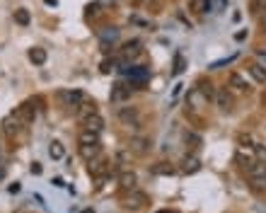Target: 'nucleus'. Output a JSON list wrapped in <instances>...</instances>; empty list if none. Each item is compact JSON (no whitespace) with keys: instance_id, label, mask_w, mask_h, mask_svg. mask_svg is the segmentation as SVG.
Masks as SVG:
<instances>
[{"instance_id":"2f4dec72","label":"nucleus","mask_w":266,"mask_h":213,"mask_svg":"<svg viewBox=\"0 0 266 213\" xmlns=\"http://www.w3.org/2000/svg\"><path fill=\"white\" fill-rule=\"evenodd\" d=\"M259 25H262V27H264V31H266V10H262V12H259Z\"/></svg>"},{"instance_id":"39448f33","label":"nucleus","mask_w":266,"mask_h":213,"mask_svg":"<svg viewBox=\"0 0 266 213\" xmlns=\"http://www.w3.org/2000/svg\"><path fill=\"white\" fill-rule=\"evenodd\" d=\"M213 99H215V107L220 109V112H230L233 109V94L225 90V88H220V90H215L213 94Z\"/></svg>"},{"instance_id":"5701e85b","label":"nucleus","mask_w":266,"mask_h":213,"mask_svg":"<svg viewBox=\"0 0 266 213\" xmlns=\"http://www.w3.org/2000/svg\"><path fill=\"white\" fill-rule=\"evenodd\" d=\"M177 170L170 165V162H157V165H152V175H175Z\"/></svg>"},{"instance_id":"bb28decb","label":"nucleus","mask_w":266,"mask_h":213,"mask_svg":"<svg viewBox=\"0 0 266 213\" xmlns=\"http://www.w3.org/2000/svg\"><path fill=\"white\" fill-rule=\"evenodd\" d=\"M49 155H51L54 160H63V155H65V151H63V143L54 141V143L49 146Z\"/></svg>"},{"instance_id":"a211bd4d","label":"nucleus","mask_w":266,"mask_h":213,"mask_svg":"<svg viewBox=\"0 0 266 213\" xmlns=\"http://www.w3.org/2000/svg\"><path fill=\"white\" fill-rule=\"evenodd\" d=\"M83 123H85V128H89V131H97V133L104 128V119L99 117V112H97V114H92V117H89V119H85Z\"/></svg>"},{"instance_id":"7c9ffc66","label":"nucleus","mask_w":266,"mask_h":213,"mask_svg":"<svg viewBox=\"0 0 266 213\" xmlns=\"http://www.w3.org/2000/svg\"><path fill=\"white\" fill-rule=\"evenodd\" d=\"M114 65H117V61H104V63H102V73H112V70H114Z\"/></svg>"},{"instance_id":"9b49d317","label":"nucleus","mask_w":266,"mask_h":213,"mask_svg":"<svg viewBox=\"0 0 266 213\" xmlns=\"http://www.w3.org/2000/svg\"><path fill=\"white\" fill-rule=\"evenodd\" d=\"M186 99H189V104H191V107H196V109H201V107L208 102V97L199 90V88H194V90L189 92V97H186Z\"/></svg>"},{"instance_id":"2eb2a0df","label":"nucleus","mask_w":266,"mask_h":213,"mask_svg":"<svg viewBox=\"0 0 266 213\" xmlns=\"http://www.w3.org/2000/svg\"><path fill=\"white\" fill-rule=\"evenodd\" d=\"M118 119L126 122L128 126H131V122L136 123V126H138V122H141V119H138V109H133V107H131V109H118Z\"/></svg>"},{"instance_id":"9d476101","label":"nucleus","mask_w":266,"mask_h":213,"mask_svg":"<svg viewBox=\"0 0 266 213\" xmlns=\"http://www.w3.org/2000/svg\"><path fill=\"white\" fill-rule=\"evenodd\" d=\"M22 126H25V123L20 122L15 114H10V117L2 122V128H5V133H7V136H15V133H20V128H22Z\"/></svg>"},{"instance_id":"0eeeda50","label":"nucleus","mask_w":266,"mask_h":213,"mask_svg":"<svg viewBox=\"0 0 266 213\" xmlns=\"http://www.w3.org/2000/svg\"><path fill=\"white\" fill-rule=\"evenodd\" d=\"M148 204V196L143 194V191H136V189H131V194H128V199H126V209H143Z\"/></svg>"},{"instance_id":"7ed1b4c3","label":"nucleus","mask_w":266,"mask_h":213,"mask_svg":"<svg viewBox=\"0 0 266 213\" xmlns=\"http://www.w3.org/2000/svg\"><path fill=\"white\" fill-rule=\"evenodd\" d=\"M126 75H128V83L136 85V88H143L150 80V70L146 65H131V70H128Z\"/></svg>"},{"instance_id":"423d86ee","label":"nucleus","mask_w":266,"mask_h":213,"mask_svg":"<svg viewBox=\"0 0 266 213\" xmlns=\"http://www.w3.org/2000/svg\"><path fill=\"white\" fill-rule=\"evenodd\" d=\"M228 83H230V88H233L237 94H249V90H252L249 83H247L239 73H230V75H228Z\"/></svg>"},{"instance_id":"393cba45","label":"nucleus","mask_w":266,"mask_h":213,"mask_svg":"<svg viewBox=\"0 0 266 213\" xmlns=\"http://www.w3.org/2000/svg\"><path fill=\"white\" fill-rule=\"evenodd\" d=\"M131 94V88H123V85H117L114 92H112V102H123L126 97Z\"/></svg>"},{"instance_id":"cd10ccee","label":"nucleus","mask_w":266,"mask_h":213,"mask_svg":"<svg viewBox=\"0 0 266 213\" xmlns=\"http://www.w3.org/2000/svg\"><path fill=\"white\" fill-rule=\"evenodd\" d=\"M249 7H252V12H257V15H259L262 10H266V0H252V2H249Z\"/></svg>"},{"instance_id":"f03ea898","label":"nucleus","mask_w":266,"mask_h":213,"mask_svg":"<svg viewBox=\"0 0 266 213\" xmlns=\"http://www.w3.org/2000/svg\"><path fill=\"white\" fill-rule=\"evenodd\" d=\"M235 160L247 170L249 165H254V162H259V155H257V148L254 146H247L244 141L237 146V152H235Z\"/></svg>"},{"instance_id":"a878e982","label":"nucleus","mask_w":266,"mask_h":213,"mask_svg":"<svg viewBox=\"0 0 266 213\" xmlns=\"http://www.w3.org/2000/svg\"><path fill=\"white\" fill-rule=\"evenodd\" d=\"M15 22L17 25H22V27H27L31 22V17H30V12L25 10V7H20V10H15Z\"/></svg>"},{"instance_id":"b1692460","label":"nucleus","mask_w":266,"mask_h":213,"mask_svg":"<svg viewBox=\"0 0 266 213\" xmlns=\"http://www.w3.org/2000/svg\"><path fill=\"white\" fill-rule=\"evenodd\" d=\"M210 0H191V10L194 12H199V15H206L208 10H210Z\"/></svg>"},{"instance_id":"6ab92c4d","label":"nucleus","mask_w":266,"mask_h":213,"mask_svg":"<svg viewBox=\"0 0 266 213\" xmlns=\"http://www.w3.org/2000/svg\"><path fill=\"white\" fill-rule=\"evenodd\" d=\"M30 61L34 63V65H44V63H46V51L39 49V46L30 49Z\"/></svg>"},{"instance_id":"473e14b6","label":"nucleus","mask_w":266,"mask_h":213,"mask_svg":"<svg viewBox=\"0 0 266 213\" xmlns=\"http://www.w3.org/2000/svg\"><path fill=\"white\" fill-rule=\"evenodd\" d=\"M30 170H31V175H41V165H39V162H34Z\"/></svg>"},{"instance_id":"6e6552de","label":"nucleus","mask_w":266,"mask_h":213,"mask_svg":"<svg viewBox=\"0 0 266 213\" xmlns=\"http://www.w3.org/2000/svg\"><path fill=\"white\" fill-rule=\"evenodd\" d=\"M78 143L80 146H97L99 143V133L97 131H89V128H83L78 133Z\"/></svg>"},{"instance_id":"c85d7f7f","label":"nucleus","mask_w":266,"mask_h":213,"mask_svg":"<svg viewBox=\"0 0 266 213\" xmlns=\"http://www.w3.org/2000/svg\"><path fill=\"white\" fill-rule=\"evenodd\" d=\"M181 70H184V56H181V54H177V56H175V73H181Z\"/></svg>"},{"instance_id":"c9c22d12","label":"nucleus","mask_w":266,"mask_h":213,"mask_svg":"<svg viewBox=\"0 0 266 213\" xmlns=\"http://www.w3.org/2000/svg\"><path fill=\"white\" fill-rule=\"evenodd\" d=\"M157 213H170V211H157Z\"/></svg>"},{"instance_id":"ddd939ff","label":"nucleus","mask_w":266,"mask_h":213,"mask_svg":"<svg viewBox=\"0 0 266 213\" xmlns=\"http://www.w3.org/2000/svg\"><path fill=\"white\" fill-rule=\"evenodd\" d=\"M109 167H107V160L104 157H94L89 160V175H107Z\"/></svg>"},{"instance_id":"dca6fc26","label":"nucleus","mask_w":266,"mask_h":213,"mask_svg":"<svg viewBox=\"0 0 266 213\" xmlns=\"http://www.w3.org/2000/svg\"><path fill=\"white\" fill-rule=\"evenodd\" d=\"M12 114H15V117H17V119H20L22 123H30L31 117H34V109H31L30 104H22V107H17Z\"/></svg>"},{"instance_id":"4468645a","label":"nucleus","mask_w":266,"mask_h":213,"mask_svg":"<svg viewBox=\"0 0 266 213\" xmlns=\"http://www.w3.org/2000/svg\"><path fill=\"white\" fill-rule=\"evenodd\" d=\"M201 170V160L196 157V155H186L184 157V172L186 175H194V172H199Z\"/></svg>"},{"instance_id":"4be33fe9","label":"nucleus","mask_w":266,"mask_h":213,"mask_svg":"<svg viewBox=\"0 0 266 213\" xmlns=\"http://www.w3.org/2000/svg\"><path fill=\"white\" fill-rule=\"evenodd\" d=\"M118 184H121V189H136V175L133 172H123L118 177Z\"/></svg>"},{"instance_id":"f257e3e1","label":"nucleus","mask_w":266,"mask_h":213,"mask_svg":"<svg viewBox=\"0 0 266 213\" xmlns=\"http://www.w3.org/2000/svg\"><path fill=\"white\" fill-rule=\"evenodd\" d=\"M247 177H249V182L252 186L257 189V191H264L266 189V162H254V165H249L247 167Z\"/></svg>"},{"instance_id":"20e7f679","label":"nucleus","mask_w":266,"mask_h":213,"mask_svg":"<svg viewBox=\"0 0 266 213\" xmlns=\"http://www.w3.org/2000/svg\"><path fill=\"white\" fill-rule=\"evenodd\" d=\"M59 99L63 102V104H65V107H70V109H78V107H80V104H83L88 97H85V94H83L80 90H60L59 92Z\"/></svg>"},{"instance_id":"f8f14e48","label":"nucleus","mask_w":266,"mask_h":213,"mask_svg":"<svg viewBox=\"0 0 266 213\" xmlns=\"http://www.w3.org/2000/svg\"><path fill=\"white\" fill-rule=\"evenodd\" d=\"M247 73H249V75H252L257 83H266V68H264V65H259L257 61L247 65Z\"/></svg>"},{"instance_id":"412c9836","label":"nucleus","mask_w":266,"mask_h":213,"mask_svg":"<svg viewBox=\"0 0 266 213\" xmlns=\"http://www.w3.org/2000/svg\"><path fill=\"white\" fill-rule=\"evenodd\" d=\"M138 54H141V44L138 41H128L123 46V61H128L131 56H138Z\"/></svg>"},{"instance_id":"aec40b11","label":"nucleus","mask_w":266,"mask_h":213,"mask_svg":"<svg viewBox=\"0 0 266 213\" xmlns=\"http://www.w3.org/2000/svg\"><path fill=\"white\" fill-rule=\"evenodd\" d=\"M97 155H99V143H97V146H80V157H83V160H94V157H97Z\"/></svg>"},{"instance_id":"72a5a7b5","label":"nucleus","mask_w":266,"mask_h":213,"mask_svg":"<svg viewBox=\"0 0 266 213\" xmlns=\"http://www.w3.org/2000/svg\"><path fill=\"white\" fill-rule=\"evenodd\" d=\"M10 191H12V194H17V191H20V182L10 184Z\"/></svg>"},{"instance_id":"1a4fd4ad","label":"nucleus","mask_w":266,"mask_h":213,"mask_svg":"<svg viewBox=\"0 0 266 213\" xmlns=\"http://www.w3.org/2000/svg\"><path fill=\"white\" fill-rule=\"evenodd\" d=\"M75 114H78V119H80V122H85V119H89L92 114H97V104H94V102H89V99H85V102L75 109Z\"/></svg>"},{"instance_id":"c756f323","label":"nucleus","mask_w":266,"mask_h":213,"mask_svg":"<svg viewBox=\"0 0 266 213\" xmlns=\"http://www.w3.org/2000/svg\"><path fill=\"white\" fill-rule=\"evenodd\" d=\"M254 59H257V63H259V65H264V68H266V51H264V49L254 51Z\"/></svg>"},{"instance_id":"f3484780","label":"nucleus","mask_w":266,"mask_h":213,"mask_svg":"<svg viewBox=\"0 0 266 213\" xmlns=\"http://www.w3.org/2000/svg\"><path fill=\"white\" fill-rule=\"evenodd\" d=\"M128 151L143 155V152L150 151V141H148V138H133V141H131V146H128Z\"/></svg>"},{"instance_id":"f704fd0d","label":"nucleus","mask_w":266,"mask_h":213,"mask_svg":"<svg viewBox=\"0 0 266 213\" xmlns=\"http://www.w3.org/2000/svg\"><path fill=\"white\" fill-rule=\"evenodd\" d=\"M46 5H59V0H44Z\"/></svg>"}]
</instances>
